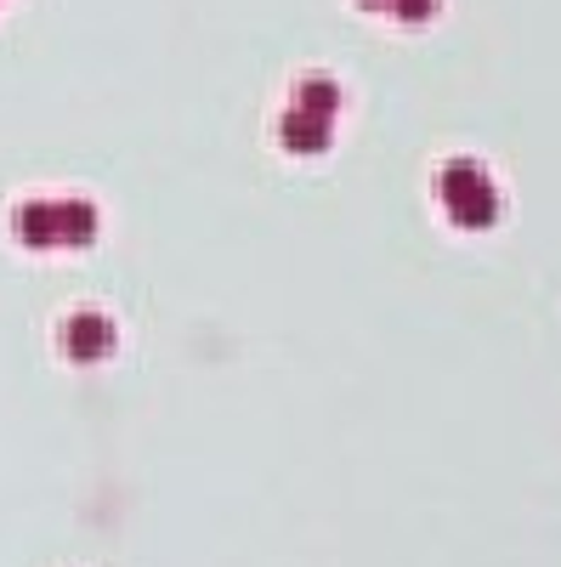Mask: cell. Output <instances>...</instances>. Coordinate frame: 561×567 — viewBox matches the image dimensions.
<instances>
[{
	"instance_id": "obj_1",
	"label": "cell",
	"mask_w": 561,
	"mask_h": 567,
	"mask_svg": "<svg viewBox=\"0 0 561 567\" xmlns=\"http://www.w3.org/2000/svg\"><path fill=\"white\" fill-rule=\"evenodd\" d=\"M437 199H443V210H448L454 227H471V233L494 227L499 210H505L494 176H488L477 159H448V165L437 171Z\"/></svg>"
},
{
	"instance_id": "obj_4",
	"label": "cell",
	"mask_w": 561,
	"mask_h": 567,
	"mask_svg": "<svg viewBox=\"0 0 561 567\" xmlns=\"http://www.w3.org/2000/svg\"><path fill=\"white\" fill-rule=\"evenodd\" d=\"M97 239V205L91 199H58V245L80 250Z\"/></svg>"
},
{
	"instance_id": "obj_2",
	"label": "cell",
	"mask_w": 561,
	"mask_h": 567,
	"mask_svg": "<svg viewBox=\"0 0 561 567\" xmlns=\"http://www.w3.org/2000/svg\"><path fill=\"white\" fill-rule=\"evenodd\" d=\"M114 341H120V329H114V318H103V312H74V318L63 323V352H69L74 363H103V358L114 352Z\"/></svg>"
},
{
	"instance_id": "obj_5",
	"label": "cell",
	"mask_w": 561,
	"mask_h": 567,
	"mask_svg": "<svg viewBox=\"0 0 561 567\" xmlns=\"http://www.w3.org/2000/svg\"><path fill=\"white\" fill-rule=\"evenodd\" d=\"M18 239H23L29 250H52V245H58V205H52V199H29V205L18 210Z\"/></svg>"
},
{
	"instance_id": "obj_7",
	"label": "cell",
	"mask_w": 561,
	"mask_h": 567,
	"mask_svg": "<svg viewBox=\"0 0 561 567\" xmlns=\"http://www.w3.org/2000/svg\"><path fill=\"white\" fill-rule=\"evenodd\" d=\"M437 7H443V0H392L386 12H397L403 23H432V18H437Z\"/></svg>"
},
{
	"instance_id": "obj_3",
	"label": "cell",
	"mask_w": 561,
	"mask_h": 567,
	"mask_svg": "<svg viewBox=\"0 0 561 567\" xmlns=\"http://www.w3.org/2000/svg\"><path fill=\"white\" fill-rule=\"evenodd\" d=\"M278 142H284L290 154H323L335 142V120H318V114L290 109L284 120H278Z\"/></svg>"
},
{
	"instance_id": "obj_8",
	"label": "cell",
	"mask_w": 561,
	"mask_h": 567,
	"mask_svg": "<svg viewBox=\"0 0 561 567\" xmlns=\"http://www.w3.org/2000/svg\"><path fill=\"white\" fill-rule=\"evenodd\" d=\"M357 7H363V12H386V7H392V0H357Z\"/></svg>"
},
{
	"instance_id": "obj_6",
	"label": "cell",
	"mask_w": 561,
	"mask_h": 567,
	"mask_svg": "<svg viewBox=\"0 0 561 567\" xmlns=\"http://www.w3.org/2000/svg\"><path fill=\"white\" fill-rule=\"evenodd\" d=\"M290 109L318 114V120H335V114H341V85H335L330 74H312V80L295 85V103H290Z\"/></svg>"
}]
</instances>
